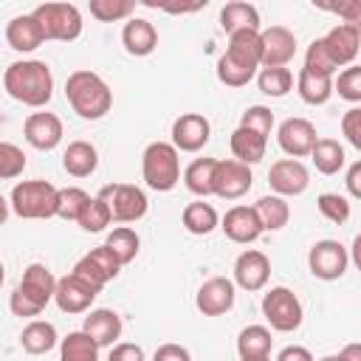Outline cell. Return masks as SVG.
<instances>
[{
    "label": "cell",
    "mask_w": 361,
    "mask_h": 361,
    "mask_svg": "<svg viewBox=\"0 0 361 361\" xmlns=\"http://www.w3.org/2000/svg\"><path fill=\"white\" fill-rule=\"evenodd\" d=\"M341 361H361V344H347L341 353H338Z\"/></svg>",
    "instance_id": "cell-54"
},
{
    "label": "cell",
    "mask_w": 361,
    "mask_h": 361,
    "mask_svg": "<svg viewBox=\"0 0 361 361\" xmlns=\"http://www.w3.org/2000/svg\"><path fill=\"white\" fill-rule=\"evenodd\" d=\"M305 68L313 71V73H322V76H333L336 73V62L330 59L327 48H324V39H313L305 51Z\"/></svg>",
    "instance_id": "cell-45"
},
{
    "label": "cell",
    "mask_w": 361,
    "mask_h": 361,
    "mask_svg": "<svg viewBox=\"0 0 361 361\" xmlns=\"http://www.w3.org/2000/svg\"><path fill=\"white\" fill-rule=\"evenodd\" d=\"M141 175L144 183L155 192H169L180 180V158L178 149L166 141H152L141 155Z\"/></svg>",
    "instance_id": "cell-4"
},
{
    "label": "cell",
    "mask_w": 361,
    "mask_h": 361,
    "mask_svg": "<svg viewBox=\"0 0 361 361\" xmlns=\"http://www.w3.org/2000/svg\"><path fill=\"white\" fill-rule=\"evenodd\" d=\"M34 20L42 28L45 39H56V42H73L82 34V11L73 3H42L34 11Z\"/></svg>",
    "instance_id": "cell-6"
},
{
    "label": "cell",
    "mask_w": 361,
    "mask_h": 361,
    "mask_svg": "<svg viewBox=\"0 0 361 361\" xmlns=\"http://www.w3.org/2000/svg\"><path fill=\"white\" fill-rule=\"evenodd\" d=\"M341 133L347 135V141H350L355 149H361V110H358V107H350V110L344 113V118H341Z\"/></svg>",
    "instance_id": "cell-48"
},
{
    "label": "cell",
    "mask_w": 361,
    "mask_h": 361,
    "mask_svg": "<svg viewBox=\"0 0 361 361\" xmlns=\"http://www.w3.org/2000/svg\"><path fill=\"white\" fill-rule=\"evenodd\" d=\"M6 42L17 51V54H31L37 51L45 37H42V28L39 23L34 20V14H17L8 25H6Z\"/></svg>",
    "instance_id": "cell-24"
},
{
    "label": "cell",
    "mask_w": 361,
    "mask_h": 361,
    "mask_svg": "<svg viewBox=\"0 0 361 361\" xmlns=\"http://www.w3.org/2000/svg\"><path fill=\"white\" fill-rule=\"evenodd\" d=\"M254 212H257V217H259L262 231H279V228H285L288 220H290V206H288L285 197H279V195H265V197H259V200L254 203Z\"/></svg>",
    "instance_id": "cell-31"
},
{
    "label": "cell",
    "mask_w": 361,
    "mask_h": 361,
    "mask_svg": "<svg viewBox=\"0 0 361 361\" xmlns=\"http://www.w3.org/2000/svg\"><path fill=\"white\" fill-rule=\"evenodd\" d=\"M107 361H144V350H141L138 344L121 341V344H113V347H110Z\"/></svg>",
    "instance_id": "cell-49"
},
{
    "label": "cell",
    "mask_w": 361,
    "mask_h": 361,
    "mask_svg": "<svg viewBox=\"0 0 361 361\" xmlns=\"http://www.w3.org/2000/svg\"><path fill=\"white\" fill-rule=\"evenodd\" d=\"M226 56L248 71L259 68V56H262V42H259V31H234L228 34V48Z\"/></svg>",
    "instance_id": "cell-25"
},
{
    "label": "cell",
    "mask_w": 361,
    "mask_h": 361,
    "mask_svg": "<svg viewBox=\"0 0 361 361\" xmlns=\"http://www.w3.org/2000/svg\"><path fill=\"white\" fill-rule=\"evenodd\" d=\"M8 209H11V206H8V200H6L3 195H0V226H3L6 220H8Z\"/></svg>",
    "instance_id": "cell-55"
},
{
    "label": "cell",
    "mask_w": 361,
    "mask_h": 361,
    "mask_svg": "<svg viewBox=\"0 0 361 361\" xmlns=\"http://www.w3.org/2000/svg\"><path fill=\"white\" fill-rule=\"evenodd\" d=\"M212 124L200 113H183L172 121V147L180 152H197L209 144Z\"/></svg>",
    "instance_id": "cell-15"
},
{
    "label": "cell",
    "mask_w": 361,
    "mask_h": 361,
    "mask_svg": "<svg viewBox=\"0 0 361 361\" xmlns=\"http://www.w3.org/2000/svg\"><path fill=\"white\" fill-rule=\"evenodd\" d=\"M310 158L322 175H336L344 166V147L336 138H316Z\"/></svg>",
    "instance_id": "cell-35"
},
{
    "label": "cell",
    "mask_w": 361,
    "mask_h": 361,
    "mask_svg": "<svg viewBox=\"0 0 361 361\" xmlns=\"http://www.w3.org/2000/svg\"><path fill=\"white\" fill-rule=\"evenodd\" d=\"M259 42H262L259 68H285L296 56V34L285 25L259 28Z\"/></svg>",
    "instance_id": "cell-10"
},
{
    "label": "cell",
    "mask_w": 361,
    "mask_h": 361,
    "mask_svg": "<svg viewBox=\"0 0 361 361\" xmlns=\"http://www.w3.org/2000/svg\"><path fill=\"white\" fill-rule=\"evenodd\" d=\"M319 361H341L338 355H324V358H319Z\"/></svg>",
    "instance_id": "cell-56"
},
{
    "label": "cell",
    "mask_w": 361,
    "mask_h": 361,
    "mask_svg": "<svg viewBox=\"0 0 361 361\" xmlns=\"http://www.w3.org/2000/svg\"><path fill=\"white\" fill-rule=\"evenodd\" d=\"M296 90H299L302 102L324 104L333 96V76H322V73H313V71L302 68L299 76H296Z\"/></svg>",
    "instance_id": "cell-32"
},
{
    "label": "cell",
    "mask_w": 361,
    "mask_h": 361,
    "mask_svg": "<svg viewBox=\"0 0 361 361\" xmlns=\"http://www.w3.org/2000/svg\"><path fill=\"white\" fill-rule=\"evenodd\" d=\"M262 316L268 319V324L279 333H290L302 324L305 319V310H302V302L299 296L285 288V285H276L271 288L265 296H262Z\"/></svg>",
    "instance_id": "cell-7"
},
{
    "label": "cell",
    "mask_w": 361,
    "mask_h": 361,
    "mask_svg": "<svg viewBox=\"0 0 361 361\" xmlns=\"http://www.w3.org/2000/svg\"><path fill=\"white\" fill-rule=\"evenodd\" d=\"M214 166H217V158H197L186 166L183 172V183L192 195L197 197H209L212 195V178H214Z\"/></svg>",
    "instance_id": "cell-36"
},
{
    "label": "cell",
    "mask_w": 361,
    "mask_h": 361,
    "mask_svg": "<svg viewBox=\"0 0 361 361\" xmlns=\"http://www.w3.org/2000/svg\"><path fill=\"white\" fill-rule=\"evenodd\" d=\"M99 293L102 290L96 285H90L87 279H82L76 274H65L62 279H56L54 302H56V307L62 313H85Z\"/></svg>",
    "instance_id": "cell-12"
},
{
    "label": "cell",
    "mask_w": 361,
    "mask_h": 361,
    "mask_svg": "<svg viewBox=\"0 0 361 361\" xmlns=\"http://www.w3.org/2000/svg\"><path fill=\"white\" fill-rule=\"evenodd\" d=\"M82 333H87L96 341V347H113L116 338L121 336V316L110 307H96L85 316Z\"/></svg>",
    "instance_id": "cell-23"
},
{
    "label": "cell",
    "mask_w": 361,
    "mask_h": 361,
    "mask_svg": "<svg viewBox=\"0 0 361 361\" xmlns=\"http://www.w3.org/2000/svg\"><path fill=\"white\" fill-rule=\"evenodd\" d=\"M59 361H99V347L87 333L73 330L59 341Z\"/></svg>",
    "instance_id": "cell-34"
},
{
    "label": "cell",
    "mask_w": 361,
    "mask_h": 361,
    "mask_svg": "<svg viewBox=\"0 0 361 361\" xmlns=\"http://www.w3.org/2000/svg\"><path fill=\"white\" fill-rule=\"evenodd\" d=\"M220 228L231 243H240V245H248L262 234L254 206H231L226 212V217L220 220Z\"/></svg>",
    "instance_id": "cell-20"
},
{
    "label": "cell",
    "mask_w": 361,
    "mask_h": 361,
    "mask_svg": "<svg viewBox=\"0 0 361 361\" xmlns=\"http://www.w3.org/2000/svg\"><path fill=\"white\" fill-rule=\"evenodd\" d=\"M257 85L265 96H274V99H282L290 93L293 87V73L288 68H262L259 76H257Z\"/></svg>",
    "instance_id": "cell-38"
},
{
    "label": "cell",
    "mask_w": 361,
    "mask_h": 361,
    "mask_svg": "<svg viewBox=\"0 0 361 361\" xmlns=\"http://www.w3.org/2000/svg\"><path fill=\"white\" fill-rule=\"evenodd\" d=\"M322 39H324V48H327L330 59L336 62V68H341V65H353V62H355L358 48H361V31H358V25L338 23V25L330 28Z\"/></svg>",
    "instance_id": "cell-19"
},
{
    "label": "cell",
    "mask_w": 361,
    "mask_h": 361,
    "mask_svg": "<svg viewBox=\"0 0 361 361\" xmlns=\"http://www.w3.org/2000/svg\"><path fill=\"white\" fill-rule=\"evenodd\" d=\"M240 361H271V355L268 358H240Z\"/></svg>",
    "instance_id": "cell-57"
},
{
    "label": "cell",
    "mask_w": 361,
    "mask_h": 361,
    "mask_svg": "<svg viewBox=\"0 0 361 361\" xmlns=\"http://www.w3.org/2000/svg\"><path fill=\"white\" fill-rule=\"evenodd\" d=\"M104 245L110 248V254H113L121 265H127V262H133V259H135L141 240H138L135 228H130V226H118V228H113V231L107 234Z\"/></svg>",
    "instance_id": "cell-37"
},
{
    "label": "cell",
    "mask_w": 361,
    "mask_h": 361,
    "mask_svg": "<svg viewBox=\"0 0 361 361\" xmlns=\"http://www.w3.org/2000/svg\"><path fill=\"white\" fill-rule=\"evenodd\" d=\"M268 183L279 197H296L310 186V172L302 161L296 158H282L276 164H271L268 172Z\"/></svg>",
    "instance_id": "cell-13"
},
{
    "label": "cell",
    "mask_w": 361,
    "mask_h": 361,
    "mask_svg": "<svg viewBox=\"0 0 361 361\" xmlns=\"http://www.w3.org/2000/svg\"><path fill=\"white\" fill-rule=\"evenodd\" d=\"M254 183L251 166L240 164V161H217L214 166V178H212V195L223 197V200H237L243 197Z\"/></svg>",
    "instance_id": "cell-11"
},
{
    "label": "cell",
    "mask_w": 361,
    "mask_h": 361,
    "mask_svg": "<svg viewBox=\"0 0 361 361\" xmlns=\"http://www.w3.org/2000/svg\"><path fill=\"white\" fill-rule=\"evenodd\" d=\"M347 192L350 197H361V161H353L350 169H347Z\"/></svg>",
    "instance_id": "cell-52"
},
{
    "label": "cell",
    "mask_w": 361,
    "mask_h": 361,
    "mask_svg": "<svg viewBox=\"0 0 361 361\" xmlns=\"http://www.w3.org/2000/svg\"><path fill=\"white\" fill-rule=\"evenodd\" d=\"M195 305L203 316H223L234 307V282L226 276H212L197 288Z\"/></svg>",
    "instance_id": "cell-17"
},
{
    "label": "cell",
    "mask_w": 361,
    "mask_h": 361,
    "mask_svg": "<svg viewBox=\"0 0 361 361\" xmlns=\"http://www.w3.org/2000/svg\"><path fill=\"white\" fill-rule=\"evenodd\" d=\"M240 127H245V130H251V133H257V135H262L268 141V135L274 130V113H271V107H262V104L248 107L243 113V118H240Z\"/></svg>",
    "instance_id": "cell-44"
},
{
    "label": "cell",
    "mask_w": 361,
    "mask_h": 361,
    "mask_svg": "<svg viewBox=\"0 0 361 361\" xmlns=\"http://www.w3.org/2000/svg\"><path fill=\"white\" fill-rule=\"evenodd\" d=\"M118 268H121V262L110 254V248L107 245H99V248H90L76 265H73V271L71 274H76V276H82V279H87L90 285H96L99 290L110 282V279H116L118 276Z\"/></svg>",
    "instance_id": "cell-14"
},
{
    "label": "cell",
    "mask_w": 361,
    "mask_h": 361,
    "mask_svg": "<svg viewBox=\"0 0 361 361\" xmlns=\"http://www.w3.org/2000/svg\"><path fill=\"white\" fill-rule=\"evenodd\" d=\"M121 45L133 56H149L158 48V31L144 17H130L121 28Z\"/></svg>",
    "instance_id": "cell-22"
},
{
    "label": "cell",
    "mask_w": 361,
    "mask_h": 361,
    "mask_svg": "<svg viewBox=\"0 0 361 361\" xmlns=\"http://www.w3.org/2000/svg\"><path fill=\"white\" fill-rule=\"evenodd\" d=\"M23 169H25V152L17 144L0 141V180H11L23 175Z\"/></svg>",
    "instance_id": "cell-43"
},
{
    "label": "cell",
    "mask_w": 361,
    "mask_h": 361,
    "mask_svg": "<svg viewBox=\"0 0 361 361\" xmlns=\"http://www.w3.org/2000/svg\"><path fill=\"white\" fill-rule=\"evenodd\" d=\"M54 288H56V276L42 265V262H31L23 271L20 285L14 288L8 307L14 316L20 319H34L45 310V305L54 299Z\"/></svg>",
    "instance_id": "cell-3"
},
{
    "label": "cell",
    "mask_w": 361,
    "mask_h": 361,
    "mask_svg": "<svg viewBox=\"0 0 361 361\" xmlns=\"http://www.w3.org/2000/svg\"><path fill=\"white\" fill-rule=\"evenodd\" d=\"M276 141H279L282 152H288L290 158L299 161V158L310 155V149L316 144V127L307 118H299V116L285 118L276 130Z\"/></svg>",
    "instance_id": "cell-16"
},
{
    "label": "cell",
    "mask_w": 361,
    "mask_h": 361,
    "mask_svg": "<svg viewBox=\"0 0 361 361\" xmlns=\"http://www.w3.org/2000/svg\"><path fill=\"white\" fill-rule=\"evenodd\" d=\"M268 276H271V259L262 251L248 248V251H243L237 257V262H234V282L243 290H248V293L262 290L265 282H268Z\"/></svg>",
    "instance_id": "cell-18"
},
{
    "label": "cell",
    "mask_w": 361,
    "mask_h": 361,
    "mask_svg": "<svg viewBox=\"0 0 361 361\" xmlns=\"http://www.w3.org/2000/svg\"><path fill=\"white\" fill-rule=\"evenodd\" d=\"M180 220H183V228H186L189 234H197V237L212 234V231L220 226V217H217L214 206H212V203H203V200L189 203V206L183 209Z\"/></svg>",
    "instance_id": "cell-33"
},
{
    "label": "cell",
    "mask_w": 361,
    "mask_h": 361,
    "mask_svg": "<svg viewBox=\"0 0 361 361\" xmlns=\"http://www.w3.org/2000/svg\"><path fill=\"white\" fill-rule=\"evenodd\" d=\"M231 155H234V161H240V164H245V166H251V164H259L262 158H265V147H268V141L262 138V135H257V133H251V130H245V127H237L234 133H231Z\"/></svg>",
    "instance_id": "cell-29"
},
{
    "label": "cell",
    "mask_w": 361,
    "mask_h": 361,
    "mask_svg": "<svg viewBox=\"0 0 361 361\" xmlns=\"http://www.w3.org/2000/svg\"><path fill=\"white\" fill-rule=\"evenodd\" d=\"M11 212L23 220H48L56 217V186L48 180H23L11 189Z\"/></svg>",
    "instance_id": "cell-5"
},
{
    "label": "cell",
    "mask_w": 361,
    "mask_h": 361,
    "mask_svg": "<svg viewBox=\"0 0 361 361\" xmlns=\"http://www.w3.org/2000/svg\"><path fill=\"white\" fill-rule=\"evenodd\" d=\"M90 200V195L79 186H65V189H56V217L62 220H76L85 209V203Z\"/></svg>",
    "instance_id": "cell-39"
},
{
    "label": "cell",
    "mask_w": 361,
    "mask_h": 361,
    "mask_svg": "<svg viewBox=\"0 0 361 361\" xmlns=\"http://www.w3.org/2000/svg\"><path fill=\"white\" fill-rule=\"evenodd\" d=\"M336 90H338V96L341 99H347V102H361V68L358 65H347L341 73H338V82L333 85Z\"/></svg>",
    "instance_id": "cell-47"
},
{
    "label": "cell",
    "mask_w": 361,
    "mask_h": 361,
    "mask_svg": "<svg viewBox=\"0 0 361 361\" xmlns=\"http://www.w3.org/2000/svg\"><path fill=\"white\" fill-rule=\"evenodd\" d=\"M76 223H79L85 231L99 234V231H104V228L113 223V217H110V209L104 206V200H102V197H90V200L85 203L82 214L76 217Z\"/></svg>",
    "instance_id": "cell-40"
},
{
    "label": "cell",
    "mask_w": 361,
    "mask_h": 361,
    "mask_svg": "<svg viewBox=\"0 0 361 361\" xmlns=\"http://www.w3.org/2000/svg\"><path fill=\"white\" fill-rule=\"evenodd\" d=\"M104 200V206L110 209V217L116 223H135L147 214V195L133 186V183H107L99 189V195Z\"/></svg>",
    "instance_id": "cell-8"
},
{
    "label": "cell",
    "mask_w": 361,
    "mask_h": 361,
    "mask_svg": "<svg viewBox=\"0 0 361 361\" xmlns=\"http://www.w3.org/2000/svg\"><path fill=\"white\" fill-rule=\"evenodd\" d=\"M254 73H257V71H248V68L231 62L226 54L217 59V79H220L226 87H243V85H248V82L254 79Z\"/></svg>",
    "instance_id": "cell-46"
},
{
    "label": "cell",
    "mask_w": 361,
    "mask_h": 361,
    "mask_svg": "<svg viewBox=\"0 0 361 361\" xmlns=\"http://www.w3.org/2000/svg\"><path fill=\"white\" fill-rule=\"evenodd\" d=\"M62 166L73 178H87L99 166V152L90 141H71L65 155H62Z\"/></svg>",
    "instance_id": "cell-27"
},
{
    "label": "cell",
    "mask_w": 361,
    "mask_h": 361,
    "mask_svg": "<svg viewBox=\"0 0 361 361\" xmlns=\"http://www.w3.org/2000/svg\"><path fill=\"white\" fill-rule=\"evenodd\" d=\"M20 344L25 353L31 355H45L51 353L56 344H59V336H56V327L51 322H42V319H31L23 333H20Z\"/></svg>",
    "instance_id": "cell-26"
},
{
    "label": "cell",
    "mask_w": 361,
    "mask_h": 361,
    "mask_svg": "<svg viewBox=\"0 0 361 361\" xmlns=\"http://www.w3.org/2000/svg\"><path fill=\"white\" fill-rule=\"evenodd\" d=\"M23 135L34 149H54L62 141V121L54 113H31L23 124Z\"/></svg>",
    "instance_id": "cell-21"
},
{
    "label": "cell",
    "mask_w": 361,
    "mask_h": 361,
    "mask_svg": "<svg viewBox=\"0 0 361 361\" xmlns=\"http://www.w3.org/2000/svg\"><path fill=\"white\" fill-rule=\"evenodd\" d=\"M147 6H149V8H161V11H169V14H192V11H200V8L206 6V0H200V3H192V6H178V3H161V6H155L152 0H147Z\"/></svg>",
    "instance_id": "cell-53"
},
{
    "label": "cell",
    "mask_w": 361,
    "mask_h": 361,
    "mask_svg": "<svg viewBox=\"0 0 361 361\" xmlns=\"http://www.w3.org/2000/svg\"><path fill=\"white\" fill-rule=\"evenodd\" d=\"M271 347H274L271 330L262 327V324H248L237 336V353H240V358H268L271 355Z\"/></svg>",
    "instance_id": "cell-30"
},
{
    "label": "cell",
    "mask_w": 361,
    "mask_h": 361,
    "mask_svg": "<svg viewBox=\"0 0 361 361\" xmlns=\"http://www.w3.org/2000/svg\"><path fill=\"white\" fill-rule=\"evenodd\" d=\"M87 8L99 23H116V20L130 17L135 3H130V0H90Z\"/></svg>",
    "instance_id": "cell-41"
},
{
    "label": "cell",
    "mask_w": 361,
    "mask_h": 361,
    "mask_svg": "<svg viewBox=\"0 0 361 361\" xmlns=\"http://www.w3.org/2000/svg\"><path fill=\"white\" fill-rule=\"evenodd\" d=\"M65 96L73 113L85 121H96L110 113L113 107V90L107 82L93 71H73L65 82Z\"/></svg>",
    "instance_id": "cell-2"
},
{
    "label": "cell",
    "mask_w": 361,
    "mask_h": 361,
    "mask_svg": "<svg viewBox=\"0 0 361 361\" xmlns=\"http://www.w3.org/2000/svg\"><path fill=\"white\" fill-rule=\"evenodd\" d=\"M347 265H350V254L338 240H319L307 251V268L316 279H324V282L341 279Z\"/></svg>",
    "instance_id": "cell-9"
},
{
    "label": "cell",
    "mask_w": 361,
    "mask_h": 361,
    "mask_svg": "<svg viewBox=\"0 0 361 361\" xmlns=\"http://www.w3.org/2000/svg\"><path fill=\"white\" fill-rule=\"evenodd\" d=\"M152 361H192L189 350L180 347V344H161L152 355Z\"/></svg>",
    "instance_id": "cell-50"
},
{
    "label": "cell",
    "mask_w": 361,
    "mask_h": 361,
    "mask_svg": "<svg viewBox=\"0 0 361 361\" xmlns=\"http://www.w3.org/2000/svg\"><path fill=\"white\" fill-rule=\"evenodd\" d=\"M3 279H6V268H3V262H0V285H3Z\"/></svg>",
    "instance_id": "cell-58"
},
{
    "label": "cell",
    "mask_w": 361,
    "mask_h": 361,
    "mask_svg": "<svg viewBox=\"0 0 361 361\" xmlns=\"http://www.w3.org/2000/svg\"><path fill=\"white\" fill-rule=\"evenodd\" d=\"M220 28L226 34H234V31H259V11L257 6L251 3H226L220 8Z\"/></svg>",
    "instance_id": "cell-28"
},
{
    "label": "cell",
    "mask_w": 361,
    "mask_h": 361,
    "mask_svg": "<svg viewBox=\"0 0 361 361\" xmlns=\"http://www.w3.org/2000/svg\"><path fill=\"white\" fill-rule=\"evenodd\" d=\"M316 206H319V212L330 220V223H347L350 220V200L344 197V195H338V192H322L319 197H316Z\"/></svg>",
    "instance_id": "cell-42"
},
{
    "label": "cell",
    "mask_w": 361,
    "mask_h": 361,
    "mask_svg": "<svg viewBox=\"0 0 361 361\" xmlns=\"http://www.w3.org/2000/svg\"><path fill=\"white\" fill-rule=\"evenodd\" d=\"M6 93L28 107H45L54 96V73L39 59H20L11 62L3 73Z\"/></svg>",
    "instance_id": "cell-1"
},
{
    "label": "cell",
    "mask_w": 361,
    "mask_h": 361,
    "mask_svg": "<svg viewBox=\"0 0 361 361\" xmlns=\"http://www.w3.org/2000/svg\"><path fill=\"white\" fill-rule=\"evenodd\" d=\"M276 361H313V355H310L307 347H302V344H290V347H282V350H279Z\"/></svg>",
    "instance_id": "cell-51"
}]
</instances>
